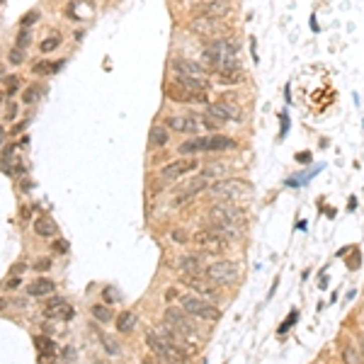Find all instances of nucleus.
<instances>
[{"instance_id": "1", "label": "nucleus", "mask_w": 364, "mask_h": 364, "mask_svg": "<svg viewBox=\"0 0 364 364\" xmlns=\"http://www.w3.org/2000/svg\"><path fill=\"white\" fill-rule=\"evenodd\" d=\"M146 345H148L158 357H163V359L170 364H185V359H187V352L182 350L180 345H175L172 340L158 335V333H151V330L146 333Z\"/></svg>"}, {"instance_id": "2", "label": "nucleus", "mask_w": 364, "mask_h": 364, "mask_svg": "<svg viewBox=\"0 0 364 364\" xmlns=\"http://www.w3.org/2000/svg\"><path fill=\"white\" fill-rule=\"evenodd\" d=\"M250 192V185L248 180L243 177H221L216 180L214 185L209 187V195L214 199H226V202H233V199H240Z\"/></svg>"}, {"instance_id": "3", "label": "nucleus", "mask_w": 364, "mask_h": 364, "mask_svg": "<svg viewBox=\"0 0 364 364\" xmlns=\"http://www.w3.org/2000/svg\"><path fill=\"white\" fill-rule=\"evenodd\" d=\"M211 224H221L228 226V228H238V226L245 224V211L236 207L233 202H219L209 209Z\"/></svg>"}, {"instance_id": "4", "label": "nucleus", "mask_w": 364, "mask_h": 364, "mask_svg": "<svg viewBox=\"0 0 364 364\" xmlns=\"http://www.w3.org/2000/svg\"><path fill=\"white\" fill-rule=\"evenodd\" d=\"M180 304L192 318H202V321H219V318H221V311L214 306V304L204 301V299H197V296H192V294L182 296Z\"/></svg>"}, {"instance_id": "5", "label": "nucleus", "mask_w": 364, "mask_h": 364, "mask_svg": "<svg viewBox=\"0 0 364 364\" xmlns=\"http://www.w3.org/2000/svg\"><path fill=\"white\" fill-rule=\"evenodd\" d=\"M207 114L216 122H243V110L236 102H226V100H219V102H211L207 107Z\"/></svg>"}, {"instance_id": "6", "label": "nucleus", "mask_w": 364, "mask_h": 364, "mask_svg": "<svg viewBox=\"0 0 364 364\" xmlns=\"http://www.w3.org/2000/svg\"><path fill=\"white\" fill-rule=\"evenodd\" d=\"M187 29L192 34H199V37H216L221 29H224V22L219 17H209V15H197L195 20H190Z\"/></svg>"}, {"instance_id": "7", "label": "nucleus", "mask_w": 364, "mask_h": 364, "mask_svg": "<svg viewBox=\"0 0 364 364\" xmlns=\"http://www.w3.org/2000/svg\"><path fill=\"white\" fill-rule=\"evenodd\" d=\"M192 240H195L202 250H211V252H221L226 248V243H228V238L221 236L219 231H214V228H202V231H197L195 236H192Z\"/></svg>"}, {"instance_id": "8", "label": "nucleus", "mask_w": 364, "mask_h": 364, "mask_svg": "<svg viewBox=\"0 0 364 364\" xmlns=\"http://www.w3.org/2000/svg\"><path fill=\"white\" fill-rule=\"evenodd\" d=\"M204 275L214 280L216 284H228V282H233L238 277V267L236 262H228V260H219V262H211L207 269H204Z\"/></svg>"}, {"instance_id": "9", "label": "nucleus", "mask_w": 364, "mask_h": 364, "mask_svg": "<svg viewBox=\"0 0 364 364\" xmlns=\"http://www.w3.org/2000/svg\"><path fill=\"white\" fill-rule=\"evenodd\" d=\"M190 318H192V316H190L185 308H168V311H165V323H170V325L185 337H190V335H195L197 333L195 323L190 321Z\"/></svg>"}, {"instance_id": "10", "label": "nucleus", "mask_w": 364, "mask_h": 364, "mask_svg": "<svg viewBox=\"0 0 364 364\" xmlns=\"http://www.w3.org/2000/svg\"><path fill=\"white\" fill-rule=\"evenodd\" d=\"M182 284H187L190 289H195L197 294H204V296L219 294V284L214 280H209L204 272L202 275H182Z\"/></svg>"}, {"instance_id": "11", "label": "nucleus", "mask_w": 364, "mask_h": 364, "mask_svg": "<svg viewBox=\"0 0 364 364\" xmlns=\"http://www.w3.org/2000/svg\"><path fill=\"white\" fill-rule=\"evenodd\" d=\"M197 168H199V160H195V158H180V160H175V163H170V165H165V168L160 170V177L172 182Z\"/></svg>"}, {"instance_id": "12", "label": "nucleus", "mask_w": 364, "mask_h": 364, "mask_svg": "<svg viewBox=\"0 0 364 364\" xmlns=\"http://www.w3.org/2000/svg\"><path fill=\"white\" fill-rule=\"evenodd\" d=\"M199 117L197 114H185V117H180V114H172V117H168L165 119V124L170 126V131H180V134H195L197 129H199Z\"/></svg>"}, {"instance_id": "13", "label": "nucleus", "mask_w": 364, "mask_h": 364, "mask_svg": "<svg viewBox=\"0 0 364 364\" xmlns=\"http://www.w3.org/2000/svg\"><path fill=\"white\" fill-rule=\"evenodd\" d=\"M195 10L199 15H209V17H221V15L231 13V5L226 0H207V3H199L195 5Z\"/></svg>"}, {"instance_id": "14", "label": "nucleus", "mask_w": 364, "mask_h": 364, "mask_svg": "<svg viewBox=\"0 0 364 364\" xmlns=\"http://www.w3.org/2000/svg\"><path fill=\"white\" fill-rule=\"evenodd\" d=\"M175 80L180 87H185L187 93H207L211 85L207 78H195V75H175Z\"/></svg>"}, {"instance_id": "15", "label": "nucleus", "mask_w": 364, "mask_h": 364, "mask_svg": "<svg viewBox=\"0 0 364 364\" xmlns=\"http://www.w3.org/2000/svg\"><path fill=\"white\" fill-rule=\"evenodd\" d=\"M34 347L39 352L42 359H56L58 347L54 342V337H46V335H34Z\"/></svg>"}, {"instance_id": "16", "label": "nucleus", "mask_w": 364, "mask_h": 364, "mask_svg": "<svg viewBox=\"0 0 364 364\" xmlns=\"http://www.w3.org/2000/svg\"><path fill=\"white\" fill-rule=\"evenodd\" d=\"M172 70H175V75H195V78H204V66H199V63H192V61H185V58H177L175 63H172Z\"/></svg>"}, {"instance_id": "17", "label": "nucleus", "mask_w": 364, "mask_h": 364, "mask_svg": "<svg viewBox=\"0 0 364 364\" xmlns=\"http://www.w3.org/2000/svg\"><path fill=\"white\" fill-rule=\"evenodd\" d=\"M54 289H56V284L51 280H34L32 284L27 287V294L29 296H34V299H42V296H49V294H54Z\"/></svg>"}, {"instance_id": "18", "label": "nucleus", "mask_w": 364, "mask_h": 364, "mask_svg": "<svg viewBox=\"0 0 364 364\" xmlns=\"http://www.w3.org/2000/svg\"><path fill=\"white\" fill-rule=\"evenodd\" d=\"M204 151H209V136L207 139L192 136L190 141L180 143V153H204Z\"/></svg>"}, {"instance_id": "19", "label": "nucleus", "mask_w": 364, "mask_h": 364, "mask_svg": "<svg viewBox=\"0 0 364 364\" xmlns=\"http://www.w3.org/2000/svg\"><path fill=\"white\" fill-rule=\"evenodd\" d=\"M177 269H180L182 275H202V272H204L202 265H199V257H195V255L180 257V260H177Z\"/></svg>"}, {"instance_id": "20", "label": "nucleus", "mask_w": 364, "mask_h": 364, "mask_svg": "<svg viewBox=\"0 0 364 364\" xmlns=\"http://www.w3.org/2000/svg\"><path fill=\"white\" fill-rule=\"evenodd\" d=\"M44 316H54V318H61V321H73L75 318V308L63 301V304H58L54 308H44Z\"/></svg>"}, {"instance_id": "21", "label": "nucleus", "mask_w": 364, "mask_h": 364, "mask_svg": "<svg viewBox=\"0 0 364 364\" xmlns=\"http://www.w3.org/2000/svg\"><path fill=\"white\" fill-rule=\"evenodd\" d=\"M34 233L42 236V238H54V233H56V224L49 221V219H37V221H34Z\"/></svg>"}, {"instance_id": "22", "label": "nucleus", "mask_w": 364, "mask_h": 364, "mask_svg": "<svg viewBox=\"0 0 364 364\" xmlns=\"http://www.w3.org/2000/svg\"><path fill=\"white\" fill-rule=\"evenodd\" d=\"M148 143L153 146V148H163L165 143H168V131H165V126H153L151 129V134H148Z\"/></svg>"}, {"instance_id": "23", "label": "nucleus", "mask_w": 364, "mask_h": 364, "mask_svg": "<svg viewBox=\"0 0 364 364\" xmlns=\"http://www.w3.org/2000/svg\"><path fill=\"white\" fill-rule=\"evenodd\" d=\"M236 148V141L228 136H209V153L211 151H231Z\"/></svg>"}, {"instance_id": "24", "label": "nucleus", "mask_w": 364, "mask_h": 364, "mask_svg": "<svg viewBox=\"0 0 364 364\" xmlns=\"http://www.w3.org/2000/svg\"><path fill=\"white\" fill-rule=\"evenodd\" d=\"M114 323H117V330H119V333H131L134 325H136V316H134L131 311H124L119 318H114Z\"/></svg>"}, {"instance_id": "25", "label": "nucleus", "mask_w": 364, "mask_h": 364, "mask_svg": "<svg viewBox=\"0 0 364 364\" xmlns=\"http://www.w3.org/2000/svg\"><path fill=\"white\" fill-rule=\"evenodd\" d=\"M63 63H66V61H56V63L39 61V63H34V66H32V70H34V75H51V73L61 70V66H63Z\"/></svg>"}, {"instance_id": "26", "label": "nucleus", "mask_w": 364, "mask_h": 364, "mask_svg": "<svg viewBox=\"0 0 364 364\" xmlns=\"http://www.w3.org/2000/svg\"><path fill=\"white\" fill-rule=\"evenodd\" d=\"M90 313H93V316H95L100 323H110V321L114 318V316H112V308H107L105 304H95V306L90 308Z\"/></svg>"}, {"instance_id": "27", "label": "nucleus", "mask_w": 364, "mask_h": 364, "mask_svg": "<svg viewBox=\"0 0 364 364\" xmlns=\"http://www.w3.org/2000/svg\"><path fill=\"white\" fill-rule=\"evenodd\" d=\"M29 42H32V32H29V27H22L20 32H17V39H15V46L25 51V49L29 46Z\"/></svg>"}, {"instance_id": "28", "label": "nucleus", "mask_w": 364, "mask_h": 364, "mask_svg": "<svg viewBox=\"0 0 364 364\" xmlns=\"http://www.w3.org/2000/svg\"><path fill=\"white\" fill-rule=\"evenodd\" d=\"M342 362H345V364H364L362 357L352 350L350 345H345V347H342Z\"/></svg>"}, {"instance_id": "29", "label": "nucleus", "mask_w": 364, "mask_h": 364, "mask_svg": "<svg viewBox=\"0 0 364 364\" xmlns=\"http://www.w3.org/2000/svg\"><path fill=\"white\" fill-rule=\"evenodd\" d=\"M58 44H61V37H58V34H54V37H46V39L39 44V49H42L44 54H49V51L58 49Z\"/></svg>"}, {"instance_id": "30", "label": "nucleus", "mask_w": 364, "mask_h": 364, "mask_svg": "<svg viewBox=\"0 0 364 364\" xmlns=\"http://www.w3.org/2000/svg\"><path fill=\"white\" fill-rule=\"evenodd\" d=\"M3 83H5V90H8V95H15V93L20 90V75H8Z\"/></svg>"}, {"instance_id": "31", "label": "nucleus", "mask_w": 364, "mask_h": 364, "mask_svg": "<svg viewBox=\"0 0 364 364\" xmlns=\"http://www.w3.org/2000/svg\"><path fill=\"white\" fill-rule=\"evenodd\" d=\"M8 58H10V63H13V66H20V63H22V61H25V51H22V49H17V46H15L13 51H10V54H8Z\"/></svg>"}, {"instance_id": "32", "label": "nucleus", "mask_w": 364, "mask_h": 364, "mask_svg": "<svg viewBox=\"0 0 364 364\" xmlns=\"http://www.w3.org/2000/svg\"><path fill=\"white\" fill-rule=\"evenodd\" d=\"M37 20H39V13H37V10H32V13H27L22 20H20V25H22V27H29V25H34Z\"/></svg>"}, {"instance_id": "33", "label": "nucleus", "mask_w": 364, "mask_h": 364, "mask_svg": "<svg viewBox=\"0 0 364 364\" xmlns=\"http://www.w3.org/2000/svg\"><path fill=\"white\" fill-rule=\"evenodd\" d=\"M39 95H42V90H39V87H29V90H25V102L29 105V102H34Z\"/></svg>"}, {"instance_id": "34", "label": "nucleus", "mask_w": 364, "mask_h": 364, "mask_svg": "<svg viewBox=\"0 0 364 364\" xmlns=\"http://www.w3.org/2000/svg\"><path fill=\"white\" fill-rule=\"evenodd\" d=\"M49 267H51V260H49V257H39V260L34 262V269H37V272H46Z\"/></svg>"}, {"instance_id": "35", "label": "nucleus", "mask_w": 364, "mask_h": 364, "mask_svg": "<svg viewBox=\"0 0 364 364\" xmlns=\"http://www.w3.org/2000/svg\"><path fill=\"white\" fill-rule=\"evenodd\" d=\"M102 299H105L107 304H114V301H119V294H117L114 289H110V287H107V289L102 292Z\"/></svg>"}, {"instance_id": "36", "label": "nucleus", "mask_w": 364, "mask_h": 364, "mask_svg": "<svg viewBox=\"0 0 364 364\" xmlns=\"http://www.w3.org/2000/svg\"><path fill=\"white\" fill-rule=\"evenodd\" d=\"M202 122H204V126H207V129H211V131H216V129L221 126V122H216V119H211L209 114H204V117H202Z\"/></svg>"}, {"instance_id": "37", "label": "nucleus", "mask_w": 364, "mask_h": 364, "mask_svg": "<svg viewBox=\"0 0 364 364\" xmlns=\"http://www.w3.org/2000/svg\"><path fill=\"white\" fill-rule=\"evenodd\" d=\"M172 238H175V243H187L190 236H187L185 231H172Z\"/></svg>"}, {"instance_id": "38", "label": "nucleus", "mask_w": 364, "mask_h": 364, "mask_svg": "<svg viewBox=\"0 0 364 364\" xmlns=\"http://www.w3.org/2000/svg\"><path fill=\"white\" fill-rule=\"evenodd\" d=\"M54 250H56V252H66V250H68V243H66V240H56V243H54Z\"/></svg>"}, {"instance_id": "39", "label": "nucleus", "mask_w": 364, "mask_h": 364, "mask_svg": "<svg viewBox=\"0 0 364 364\" xmlns=\"http://www.w3.org/2000/svg\"><path fill=\"white\" fill-rule=\"evenodd\" d=\"M58 304H63V296H54V299L46 304V308H54V306H58Z\"/></svg>"}, {"instance_id": "40", "label": "nucleus", "mask_w": 364, "mask_h": 364, "mask_svg": "<svg viewBox=\"0 0 364 364\" xmlns=\"http://www.w3.org/2000/svg\"><path fill=\"white\" fill-rule=\"evenodd\" d=\"M27 124H29V122H22V124H17V126L13 129V134H20V131H25V129H27Z\"/></svg>"}, {"instance_id": "41", "label": "nucleus", "mask_w": 364, "mask_h": 364, "mask_svg": "<svg viewBox=\"0 0 364 364\" xmlns=\"http://www.w3.org/2000/svg\"><path fill=\"white\" fill-rule=\"evenodd\" d=\"M15 114H17V105H10V107H8V119H13Z\"/></svg>"}, {"instance_id": "42", "label": "nucleus", "mask_w": 364, "mask_h": 364, "mask_svg": "<svg viewBox=\"0 0 364 364\" xmlns=\"http://www.w3.org/2000/svg\"><path fill=\"white\" fill-rule=\"evenodd\" d=\"M8 287H10V289H17V287H20V277H13V280L8 282Z\"/></svg>"}, {"instance_id": "43", "label": "nucleus", "mask_w": 364, "mask_h": 364, "mask_svg": "<svg viewBox=\"0 0 364 364\" xmlns=\"http://www.w3.org/2000/svg\"><path fill=\"white\" fill-rule=\"evenodd\" d=\"M296 158H299V160H306V163H308V160H311V153H299Z\"/></svg>"}, {"instance_id": "44", "label": "nucleus", "mask_w": 364, "mask_h": 364, "mask_svg": "<svg viewBox=\"0 0 364 364\" xmlns=\"http://www.w3.org/2000/svg\"><path fill=\"white\" fill-rule=\"evenodd\" d=\"M172 296H175V289H168V292H165V299H168V301H170Z\"/></svg>"}, {"instance_id": "45", "label": "nucleus", "mask_w": 364, "mask_h": 364, "mask_svg": "<svg viewBox=\"0 0 364 364\" xmlns=\"http://www.w3.org/2000/svg\"><path fill=\"white\" fill-rule=\"evenodd\" d=\"M359 347H362V354H364V335L359 337Z\"/></svg>"}, {"instance_id": "46", "label": "nucleus", "mask_w": 364, "mask_h": 364, "mask_svg": "<svg viewBox=\"0 0 364 364\" xmlns=\"http://www.w3.org/2000/svg\"><path fill=\"white\" fill-rule=\"evenodd\" d=\"M141 364H158V362H153V359H143Z\"/></svg>"}, {"instance_id": "47", "label": "nucleus", "mask_w": 364, "mask_h": 364, "mask_svg": "<svg viewBox=\"0 0 364 364\" xmlns=\"http://www.w3.org/2000/svg\"><path fill=\"white\" fill-rule=\"evenodd\" d=\"M3 308H5V301H3V299H0V311H3Z\"/></svg>"}, {"instance_id": "48", "label": "nucleus", "mask_w": 364, "mask_h": 364, "mask_svg": "<svg viewBox=\"0 0 364 364\" xmlns=\"http://www.w3.org/2000/svg\"><path fill=\"white\" fill-rule=\"evenodd\" d=\"M0 107H3V93H0Z\"/></svg>"}]
</instances>
